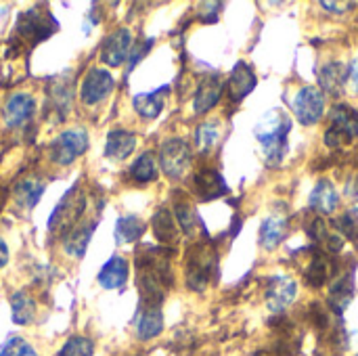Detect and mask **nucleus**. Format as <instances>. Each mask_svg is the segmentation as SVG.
<instances>
[{"label": "nucleus", "instance_id": "14", "mask_svg": "<svg viewBox=\"0 0 358 356\" xmlns=\"http://www.w3.org/2000/svg\"><path fill=\"white\" fill-rule=\"evenodd\" d=\"M256 84H258V78H256L254 69L245 61H239L233 67L224 88H227V94L233 103H241L256 88Z\"/></svg>", "mask_w": 358, "mask_h": 356}, {"label": "nucleus", "instance_id": "5", "mask_svg": "<svg viewBox=\"0 0 358 356\" xmlns=\"http://www.w3.org/2000/svg\"><path fill=\"white\" fill-rule=\"evenodd\" d=\"M327 120H329V128L323 134L327 147L340 149L358 138V109L346 103H336L327 111Z\"/></svg>", "mask_w": 358, "mask_h": 356}, {"label": "nucleus", "instance_id": "23", "mask_svg": "<svg viewBox=\"0 0 358 356\" xmlns=\"http://www.w3.org/2000/svg\"><path fill=\"white\" fill-rule=\"evenodd\" d=\"M172 214L178 222V229L187 235V237H195L201 229V220L199 214L195 210V206L191 204L189 197H185V193H174V208Z\"/></svg>", "mask_w": 358, "mask_h": 356}, {"label": "nucleus", "instance_id": "31", "mask_svg": "<svg viewBox=\"0 0 358 356\" xmlns=\"http://www.w3.org/2000/svg\"><path fill=\"white\" fill-rule=\"evenodd\" d=\"M71 80H65L63 76L55 78L48 90V99L52 109L59 113V118H65V113H69L71 109Z\"/></svg>", "mask_w": 358, "mask_h": 356}, {"label": "nucleus", "instance_id": "27", "mask_svg": "<svg viewBox=\"0 0 358 356\" xmlns=\"http://www.w3.org/2000/svg\"><path fill=\"white\" fill-rule=\"evenodd\" d=\"M287 231H289V222L285 216H281V214L268 216L260 225V245L268 252L279 248L283 243V239L287 237Z\"/></svg>", "mask_w": 358, "mask_h": 356}, {"label": "nucleus", "instance_id": "6", "mask_svg": "<svg viewBox=\"0 0 358 356\" xmlns=\"http://www.w3.org/2000/svg\"><path fill=\"white\" fill-rule=\"evenodd\" d=\"M57 29H59L57 19L44 6H34L17 15L15 34L29 46H36L38 42L50 38Z\"/></svg>", "mask_w": 358, "mask_h": 356}, {"label": "nucleus", "instance_id": "34", "mask_svg": "<svg viewBox=\"0 0 358 356\" xmlns=\"http://www.w3.org/2000/svg\"><path fill=\"white\" fill-rule=\"evenodd\" d=\"M220 134H222V130H220V122H218V120H208V122L199 124L197 130H195V145H197V151H199V153H210V151L218 145Z\"/></svg>", "mask_w": 358, "mask_h": 356}, {"label": "nucleus", "instance_id": "28", "mask_svg": "<svg viewBox=\"0 0 358 356\" xmlns=\"http://www.w3.org/2000/svg\"><path fill=\"white\" fill-rule=\"evenodd\" d=\"M44 189H46V180H42V178H38V176H27V178H21V180L15 185L13 195H15V201H17L21 208L31 210V208L38 206V201H40Z\"/></svg>", "mask_w": 358, "mask_h": 356}, {"label": "nucleus", "instance_id": "43", "mask_svg": "<svg viewBox=\"0 0 358 356\" xmlns=\"http://www.w3.org/2000/svg\"><path fill=\"white\" fill-rule=\"evenodd\" d=\"M258 356H264V355H258Z\"/></svg>", "mask_w": 358, "mask_h": 356}, {"label": "nucleus", "instance_id": "33", "mask_svg": "<svg viewBox=\"0 0 358 356\" xmlns=\"http://www.w3.org/2000/svg\"><path fill=\"white\" fill-rule=\"evenodd\" d=\"M10 313L13 323L17 325H29L36 315V302L27 292H15L10 298Z\"/></svg>", "mask_w": 358, "mask_h": 356}, {"label": "nucleus", "instance_id": "32", "mask_svg": "<svg viewBox=\"0 0 358 356\" xmlns=\"http://www.w3.org/2000/svg\"><path fill=\"white\" fill-rule=\"evenodd\" d=\"M147 231V225L143 222V218L128 214L117 218L115 222V241L117 243H134L143 237V233Z\"/></svg>", "mask_w": 358, "mask_h": 356}, {"label": "nucleus", "instance_id": "7", "mask_svg": "<svg viewBox=\"0 0 358 356\" xmlns=\"http://www.w3.org/2000/svg\"><path fill=\"white\" fill-rule=\"evenodd\" d=\"M159 166L168 178L180 180L193 166V151L185 138H166L159 147Z\"/></svg>", "mask_w": 358, "mask_h": 356}, {"label": "nucleus", "instance_id": "39", "mask_svg": "<svg viewBox=\"0 0 358 356\" xmlns=\"http://www.w3.org/2000/svg\"><path fill=\"white\" fill-rule=\"evenodd\" d=\"M153 46V38L151 40H145V42H141V44H134V48H132V52H130V67H134L145 55H147V50Z\"/></svg>", "mask_w": 358, "mask_h": 356}, {"label": "nucleus", "instance_id": "11", "mask_svg": "<svg viewBox=\"0 0 358 356\" xmlns=\"http://www.w3.org/2000/svg\"><path fill=\"white\" fill-rule=\"evenodd\" d=\"M130 50H132V34H130V29L128 27H117L103 40L99 59L109 67H117L128 59Z\"/></svg>", "mask_w": 358, "mask_h": 356}, {"label": "nucleus", "instance_id": "16", "mask_svg": "<svg viewBox=\"0 0 358 356\" xmlns=\"http://www.w3.org/2000/svg\"><path fill=\"white\" fill-rule=\"evenodd\" d=\"M193 191L201 201H212L229 193V185L218 170L203 168L193 176Z\"/></svg>", "mask_w": 358, "mask_h": 356}, {"label": "nucleus", "instance_id": "15", "mask_svg": "<svg viewBox=\"0 0 358 356\" xmlns=\"http://www.w3.org/2000/svg\"><path fill=\"white\" fill-rule=\"evenodd\" d=\"M224 92V80L220 73H210L206 76L199 86H197V92H195V99H193V109L195 113H208L210 109H214L220 101Z\"/></svg>", "mask_w": 358, "mask_h": 356}, {"label": "nucleus", "instance_id": "24", "mask_svg": "<svg viewBox=\"0 0 358 356\" xmlns=\"http://www.w3.org/2000/svg\"><path fill=\"white\" fill-rule=\"evenodd\" d=\"M130 275V264L122 256H111L99 271V285L103 290H120L126 285Z\"/></svg>", "mask_w": 358, "mask_h": 356}, {"label": "nucleus", "instance_id": "22", "mask_svg": "<svg viewBox=\"0 0 358 356\" xmlns=\"http://www.w3.org/2000/svg\"><path fill=\"white\" fill-rule=\"evenodd\" d=\"M308 206L319 216H331L338 210V206H340V195H338L334 183L327 180V178L319 180L317 187L313 189L310 197H308Z\"/></svg>", "mask_w": 358, "mask_h": 356}, {"label": "nucleus", "instance_id": "29", "mask_svg": "<svg viewBox=\"0 0 358 356\" xmlns=\"http://www.w3.org/2000/svg\"><path fill=\"white\" fill-rule=\"evenodd\" d=\"M166 92H168V86H162L153 92H141L132 99V105H134V111L145 118V120H155L162 109H164V103H166Z\"/></svg>", "mask_w": 358, "mask_h": 356}, {"label": "nucleus", "instance_id": "40", "mask_svg": "<svg viewBox=\"0 0 358 356\" xmlns=\"http://www.w3.org/2000/svg\"><path fill=\"white\" fill-rule=\"evenodd\" d=\"M321 6H323V8H329L331 13L342 15V13H346V8L352 6V2H321Z\"/></svg>", "mask_w": 358, "mask_h": 356}, {"label": "nucleus", "instance_id": "3", "mask_svg": "<svg viewBox=\"0 0 358 356\" xmlns=\"http://www.w3.org/2000/svg\"><path fill=\"white\" fill-rule=\"evenodd\" d=\"M84 210H86V193L82 189V183L78 180L65 191L61 201L55 206V212L48 218V233L52 237L59 235L67 237L82 222Z\"/></svg>", "mask_w": 358, "mask_h": 356}, {"label": "nucleus", "instance_id": "25", "mask_svg": "<svg viewBox=\"0 0 358 356\" xmlns=\"http://www.w3.org/2000/svg\"><path fill=\"white\" fill-rule=\"evenodd\" d=\"M136 147V134L130 132V130H122V128H115L107 134V141H105V155L109 159H115V162H122L126 157L132 155Z\"/></svg>", "mask_w": 358, "mask_h": 356}, {"label": "nucleus", "instance_id": "26", "mask_svg": "<svg viewBox=\"0 0 358 356\" xmlns=\"http://www.w3.org/2000/svg\"><path fill=\"white\" fill-rule=\"evenodd\" d=\"M352 298H355V279H352V273L336 277V281H331V287H329V298H327L329 308L334 313L342 315L348 308V304L352 302Z\"/></svg>", "mask_w": 358, "mask_h": 356}, {"label": "nucleus", "instance_id": "1", "mask_svg": "<svg viewBox=\"0 0 358 356\" xmlns=\"http://www.w3.org/2000/svg\"><path fill=\"white\" fill-rule=\"evenodd\" d=\"M172 250L168 248H143L136 254L134 266H136V285L141 292V300L149 304L162 306V302L168 296V290L172 287V269L170 258Z\"/></svg>", "mask_w": 358, "mask_h": 356}, {"label": "nucleus", "instance_id": "2", "mask_svg": "<svg viewBox=\"0 0 358 356\" xmlns=\"http://www.w3.org/2000/svg\"><path fill=\"white\" fill-rule=\"evenodd\" d=\"M292 130V118L281 109H268L254 128L256 138L262 145V153L268 166H279L287 151V136Z\"/></svg>", "mask_w": 358, "mask_h": 356}, {"label": "nucleus", "instance_id": "4", "mask_svg": "<svg viewBox=\"0 0 358 356\" xmlns=\"http://www.w3.org/2000/svg\"><path fill=\"white\" fill-rule=\"evenodd\" d=\"M218 275V254L212 243L199 241L187 254V285L193 292H206Z\"/></svg>", "mask_w": 358, "mask_h": 356}, {"label": "nucleus", "instance_id": "8", "mask_svg": "<svg viewBox=\"0 0 358 356\" xmlns=\"http://www.w3.org/2000/svg\"><path fill=\"white\" fill-rule=\"evenodd\" d=\"M327 97L317 86H302L292 99V111L302 126H315L325 115Z\"/></svg>", "mask_w": 358, "mask_h": 356}, {"label": "nucleus", "instance_id": "35", "mask_svg": "<svg viewBox=\"0 0 358 356\" xmlns=\"http://www.w3.org/2000/svg\"><path fill=\"white\" fill-rule=\"evenodd\" d=\"M130 176L138 183H153L157 180V162L151 151H145L136 157L130 168Z\"/></svg>", "mask_w": 358, "mask_h": 356}, {"label": "nucleus", "instance_id": "20", "mask_svg": "<svg viewBox=\"0 0 358 356\" xmlns=\"http://www.w3.org/2000/svg\"><path fill=\"white\" fill-rule=\"evenodd\" d=\"M298 294V285L289 277H273L266 287V304L273 313H283L289 304H294Z\"/></svg>", "mask_w": 358, "mask_h": 356}, {"label": "nucleus", "instance_id": "41", "mask_svg": "<svg viewBox=\"0 0 358 356\" xmlns=\"http://www.w3.org/2000/svg\"><path fill=\"white\" fill-rule=\"evenodd\" d=\"M348 82L355 90V94H358V61L350 67V76H348Z\"/></svg>", "mask_w": 358, "mask_h": 356}, {"label": "nucleus", "instance_id": "18", "mask_svg": "<svg viewBox=\"0 0 358 356\" xmlns=\"http://www.w3.org/2000/svg\"><path fill=\"white\" fill-rule=\"evenodd\" d=\"M308 235H310V239L317 243V245H321L323 248V252H327V254H338V252H342L344 250V245H346V239L334 229V225H329L323 216H315L313 220H310V225H308Z\"/></svg>", "mask_w": 358, "mask_h": 356}, {"label": "nucleus", "instance_id": "17", "mask_svg": "<svg viewBox=\"0 0 358 356\" xmlns=\"http://www.w3.org/2000/svg\"><path fill=\"white\" fill-rule=\"evenodd\" d=\"M334 275H336V264L331 262L329 254L323 250H315L310 260H308V266L304 271L306 285L313 290H321L334 279Z\"/></svg>", "mask_w": 358, "mask_h": 356}, {"label": "nucleus", "instance_id": "10", "mask_svg": "<svg viewBox=\"0 0 358 356\" xmlns=\"http://www.w3.org/2000/svg\"><path fill=\"white\" fill-rule=\"evenodd\" d=\"M113 86H115V80L107 69L92 67L84 76V82L80 86V99H82L84 105H96V103H101L103 99L109 97Z\"/></svg>", "mask_w": 358, "mask_h": 356}, {"label": "nucleus", "instance_id": "21", "mask_svg": "<svg viewBox=\"0 0 358 356\" xmlns=\"http://www.w3.org/2000/svg\"><path fill=\"white\" fill-rule=\"evenodd\" d=\"M151 229H153V235L159 243H164V248H174L180 239V229H178V222L172 214L170 208L162 206L157 208V212L153 214L151 218Z\"/></svg>", "mask_w": 358, "mask_h": 356}, {"label": "nucleus", "instance_id": "19", "mask_svg": "<svg viewBox=\"0 0 358 356\" xmlns=\"http://www.w3.org/2000/svg\"><path fill=\"white\" fill-rule=\"evenodd\" d=\"M348 76H350V69L340 63V61H327L321 65L319 69V84H321V90L323 94L327 97H342L344 94V88H346V82H348Z\"/></svg>", "mask_w": 358, "mask_h": 356}, {"label": "nucleus", "instance_id": "13", "mask_svg": "<svg viewBox=\"0 0 358 356\" xmlns=\"http://www.w3.org/2000/svg\"><path fill=\"white\" fill-rule=\"evenodd\" d=\"M34 111H36L34 97L27 92H15L6 99L4 109H2V118H4V124L8 128H19L31 120Z\"/></svg>", "mask_w": 358, "mask_h": 356}, {"label": "nucleus", "instance_id": "9", "mask_svg": "<svg viewBox=\"0 0 358 356\" xmlns=\"http://www.w3.org/2000/svg\"><path fill=\"white\" fill-rule=\"evenodd\" d=\"M86 151H88V132L80 126L63 130L50 143V159L57 166H69Z\"/></svg>", "mask_w": 358, "mask_h": 356}, {"label": "nucleus", "instance_id": "37", "mask_svg": "<svg viewBox=\"0 0 358 356\" xmlns=\"http://www.w3.org/2000/svg\"><path fill=\"white\" fill-rule=\"evenodd\" d=\"M94 355V344L84 338V336H73L69 338L63 348L59 350V356H92Z\"/></svg>", "mask_w": 358, "mask_h": 356}, {"label": "nucleus", "instance_id": "30", "mask_svg": "<svg viewBox=\"0 0 358 356\" xmlns=\"http://www.w3.org/2000/svg\"><path fill=\"white\" fill-rule=\"evenodd\" d=\"M96 229V220H88V222H80L67 237H65V245L63 250L71 256V258H84L86 248L90 243V237Z\"/></svg>", "mask_w": 358, "mask_h": 356}, {"label": "nucleus", "instance_id": "38", "mask_svg": "<svg viewBox=\"0 0 358 356\" xmlns=\"http://www.w3.org/2000/svg\"><path fill=\"white\" fill-rule=\"evenodd\" d=\"M0 356H38L34 350V346H29L25 340L21 338H10L2 348H0Z\"/></svg>", "mask_w": 358, "mask_h": 356}, {"label": "nucleus", "instance_id": "42", "mask_svg": "<svg viewBox=\"0 0 358 356\" xmlns=\"http://www.w3.org/2000/svg\"><path fill=\"white\" fill-rule=\"evenodd\" d=\"M6 262H8V248H6V241L0 237V269L6 266Z\"/></svg>", "mask_w": 358, "mask_h": 356}, {"label": "nucleus", "instance_id": "12", "mask_svg": "<svg viewBox=\"0 0 358 356\" xmlns=\"http://www.w3.org/2000/svg\"><path fill=\"white\" fill-rule=\"evenodd\" d=\"M164 329V315H162V306L157 304H149V302H138V308L134 313V332L136 338L147 342L153 340L162 334Z\"/></svg>", "mask_w": 358, "mask_h": 356}, {"label": "nucleus", "instance_id": "36", "mask_svg": "<svg viewBox=\"0 0 358 356\" xmlns=\"http://www.w3.org/2000/svg\"><path fill=\"white\" fill-rule=\"evenodd\" d=\"M334 229L350 241H358V206L334 220Z\"/></svg>", "mask_w": 358, "mask_h": 356}]
</instances>
